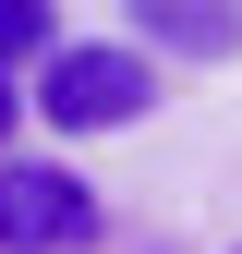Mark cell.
Instances as JSON below:
<instances>
[{
  "label": "cell",
  "mask_w": 242,
  "mask_h": 254,
  "mask_svg": "<svg viewBox=\"0 0 242 254\" xmlns=\"http://www.w3.org/2000/svg\"><path fill=\"white\" fill-rule=\"evenodd\" d=\"M145 61H242V0H121Z\"/></svg>",
  "instance_id": "3957f363"
},
{
  "label": "cell",
  "mask_w": 242,
  "mask_h": 254,
  "mask_svg": "<svg viewBox=\"0 0 242 254\" xmlns=\"http://www.w3.org/2000/svg\"><path fill=\"white\" fill-rule=\"evenodd\" d=\"M12 121H24V97H12V61H0V145H12Z\"/></svg>",
  "instance_id": "5b68a950"
},
{
  "label": "cell",
  "mask_w": 242,
  "mask_h": 254,
  "mask_svg": "<svg viewBox=\"0 0 242 254\" xmlns=\"http://www.w3.org/2000/svg\"><path fill=\"white\" fill-rule=\"evenodd\" d=\"M37 109L60 121V133H121V121L158 109V61L145 49H37Z\"/></svg>",
  "instance_id": "6da1fadb"
},
{
  "label": "cell",
  "mask_w": 242,
  "mask_h": 254,
  "mask_svg": "<svg viewBox=\"0 0 242 254\" xmlns=\"http://www.w3.org/2000/svg\"><path fill=\"white\" fill-rule=\"evenodd\" d=\"M60 37V24H49V0H0V61H37Z\"/></svg>",
  "instance_id": "277c9868"
},
{
  "label": "cell",
  "mask_w": 242,
  "mask_h": 254,
  "mask_svg": "<svg viewBox=\"0 0 242 254\" xmlns=\"http://www.w3.org/2000/svg\"><path fill=\"white\" fill-rule=\"evenodd\" d=\"M97 242V194L60 157H0V254H85Z\"/></svg>",
  "instance_id": "7a4b0ae2"
}]
</instances>
